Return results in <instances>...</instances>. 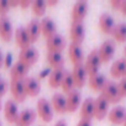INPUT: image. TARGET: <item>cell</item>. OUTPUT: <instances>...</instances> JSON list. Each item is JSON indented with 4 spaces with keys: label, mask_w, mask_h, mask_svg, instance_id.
<instances>
[{
    "label": "cell",
    "mask_w": 126,
    "mask_h": 126,
    "mask_svg": "<svg viewBox=\"0 0 126 126\" xmlns=\"http://www.w3.org/2000/svg\"><path fill=\"white\" fill-rule=\"evenodd\" d=\"M51 105H52L53 111H56L58 114L67 112V100H66V96L61 93H54L52 95Z\"/></svg>",
    "instance_id": "obj_18"
},
{
    "label": "cell",
    "mask_w": 126,
    "mask_h": 126,
    "mask_svg": "<svg viewBox=\"0 0 126 126\" xmlns=\"http://www.w3.org/2000/svg\"><path fill=\"white\" fill-rule=\"evenodd\" d=\"M67 71H64V68H61V69H52L49 76H48V84L51 88H58L62 85L63 78H64Z\"/></svg>",
    "instance_id": "obj_27"
},
{
    "label": "cell",
    "mask_w": 126,
    "mask_h": 126,
    "mask_svg": "<svg viewBox=\"0 0 126 126\" xmlns=\"http://www.w3.org/2000/svg\"><path fill=\"white\" fill-rule=\"evenodd\" d=\"M120 11L126 16V0H122V4H121V8H120Z\"/></svg>",
    "instance_id": "obj_40"
},
{
    "label": "cell",
    "mask_w": 126,
    "mask_h": 126,
    "mask_svg": "<svg viewBox=\"0 0 126 126\" xmlns=\"http://www.w3.org/2000/svg\"><path fill=\"white\" fill-rule=\"evenodd\" d=\"M109 114V103L99 95L94 99V117L98 120H103Z\"/></svg>",
    "instance_id": "obj_10"
},
{
    "label": "cell",
    "mask_w": 126,
    "mask_h": 126,
    "mask_svg": "<svg viewBox=\"0 0 126 126\" xmlns=\"http://www.w3.org/2000/svg\"><path fill=\"white\" fill-rule=\"evenodd\" d=\"M31 5H32V0H20V6L22 9L30 8Z\"/></svg>",
    "instance_id": "obj_37"
},
{
    "label": "cell",
    "mask_w": 126,
    "mask_h": 126,
    "mask_svg": "<svg viewBox=\"0 0 126 126\" xmlns=\"http://www.w3.org/2000/svg\"><path fill=\"white\" fill-rule=\"evenodd\" d=\"M69 35H71L72 43L82 45L84 38H85V26H84V24L83 22H72Z\"/></svg>",
    "instance_id": "obj_8"
},
{
    "label": "cell",
    "mask_w": 126,
    "mask_h": 126,
    "mask_svg": "<svg viewBox=\"0 0 126 126\" xmlns=\"http://www.w3.org/2000/svg\"><path fill=\"white\" fill-rule=\"evenodd\" d=\"M4 61H5V67H10V64H11V62H13V54L11 53H8L6 54V57L4 58Z\"/></svg>",
    "instance_id": "obj_38"
},
{
    "label": "cell",
    "mask_w": 126,
    "mask_h": 126,
    "mask_svg": "<svg viewBox=\"0 0 126 126\" xmlns=\"http://www.w3.org/2000/svg\"><path fill=\"white\" fill-rule=\"evenodd\" d=\"M36 111L32 109H25L19 112V116L16 119V125L17 126H31L35 120H36Z\"/></svg>",
    "instance_id": "obj_15"
},
{
    "label": "cell",
    "mask_w": 126,
    "mask_h": 126,
    "mask_svg": "<svg viewBox=\"0 0 126 126\" xmlns=\"http://www.w3.org/2000/svg\"><path fill=\"white\" fill-rule=\"evenodd\" d=\"M36 114L45 122H49L53 119V109L51 103L46 98H40L36 104Z\"/></svg>",
    "instance_id": "obj_3"
},
{
    "label": "cell",
    "mask_w": 126,
    "mask_h": 126,
    "mask_svg": "<svg viewBox=\"0 0 126 126\" xmlns=\"http://www.w3.org/2000/svg\"><path fill=\"white\" fill-rule=\"evenodd\" d=\"M0 126H1V122H0Z\"/></svg>",
    "instance_id": "obj_49"
},
{
    "label": "cell",
    "mask_w": 126,
    "mask_h": 126,
    "mask_svg": "<svg viewBox=\"0 0 126 126\" xmlns=\"http://www.w3.org/2000/svg\"><path fill=\"white\" fill-rule=\"evenodd\" d=\"M37 59H38V52L33 46H30L27 48L21 49V52L19 54V61L22 62L24 64H26L29 68L35 64L37 62Z\"/></svg>",
    "instance_id": "obj_7"
},
{
    "label": "cell",
    "mask_w": 126,
    "mask_h": 126,
    "mask_svg": "<svg viewBox=\"0 0 126 126\" xmlns=\"http://www.w3.org/2000/svg\"><path fill=\"white\" fill-rule=\"evenodd\" d=\"M124 126H126V119H125V121H124V124H122Z\"/></svg>",
    "instance_id": "obj_47"
},
{
    "label": "cell",
    "mask_w": 126,
    "mask_h": 126,
    "mask_svg": "<svg viewBox=\"0 0 126 126\" xmlns=\"http://www.w3.org/2000/svg\"><path fill=\"white\" fill-rule=\"evenodd\" d=\"M0 79H1V78H0Z\"/></svg>",
    "instance_id": "obj_51"
},
{
    "label": "cell",
    "mask_w": 126,
    "mask_h": 126,
    "mask_svg": "<svg viewBox=\"0 0 126 126\" xmlns=\"http://www.w3.org/2000/svg\"><path fill=\"white\" fill-rule=\"evenodd\" d=\"M66 38L63 37L61 33H54L53 36L48 37L46 40V47L47 51L51 52H61L66 48Z\"/></svg>",
    "instance_id": "obj_4"
},
{
    "label": "cell",
    "mask_w": 126,
    "mask_h": 126,
    "mask_svg": "<svg viewBox=\"0 0 126 126\" xmlns=\"http://www.w3.org/2000/svg\"><path fill=\"white\" fill-rule=\"evenodd\" d=\"M8 90V83L4 79H0V98L4 96Z\"/></svg>",
    "instance_id": "obj_35"
},
{
    "label": "cell",
    "mask_w": 126,
    "mask_h": 126,
    "mask_svg": "<svg viewBox=\"0 0 126 126\" xmlns=\"http://www.w3.org/2000/svg\"><path fill=\"white\" fill-rule=\"evenodd\" d=\"M0 110H1V100H0Z\"/></svg>",
    "instance_id": "obj_48"
},
{
    "label": "cell",
    "mask_w": 126,
    "mask_h": 126,
    "mask_svg": "<svg viewBox=\"0 0 126 126\" xmlns=\"http://www.w3.org/2000/svg\"><path fill=\"white\" fill-rule=\"evenodd\" d=\"M46 61L53 69H61L64 68V57L61 52H51L47 51L46 53Z\"/></svg>",
    "instance_id": "obj_17"
},
{
    "label": "cell",
    "mask_w": 126,
    "mask_h": 126,
    "mask_svg": "<svg viewBox=\"0 0 126 126\" xmlns=\"http://www.w3.org/2000/svg\"><path fill=\"white\" fill-rule=\"evenodd\" d=\"M26 29V32L29 35V38H30V42L33 43L37 41V38L40 37V33H41V27H40V21L36 20V19H32L29 21V24L25 26Z\"/></svg>",
    "instance_id": "obj_24"
},
{
    "label": "cell",
    "mask_w": 126,
    "mask_h": 126,
    "mask_svg": "<svg viewBox=\"0 0 126 126\" xmlns=\"http://www.w3.org/2000/svg\"><path fill=\"white\" fill-rule=\"evenodd\" d=\"M40 27H41L42 35H43L46 38L53 36L54 33H57V32H56V30H57L56 22H54L53 19H51V17H45V19H42V20L40 21Z\"/></svg>",
    "instance_id": "obj_23"
},
{
    "label": "cell",
    "mask_w": 126,
    "mask_h": 126,
    "mask_svg": "<svg viewBox=\"0 0 126 126\" xmlns=\"http://www.w3.org/2000/svg\"><path fill=\"white\" fill-rule=\"evenodd\" d=\"M27 72H29V67L26 64H24L22 62L17 61L15 64L10 68V77L11 80H17V79H25L27 77Z\"/></svg>",
    "instance_id": "obj_20"
},
{
    "label": "cell",
    "mask_w": 126,
    "mask_h": 126,
    "mask_svg": "<svg viewBox=\"0 0 126 126\" xmlns=\"http://www.w3.org/2000/svg\"><path fill=\"white\" fill-rule=\"evenodd\" d=\"M121 4H122V0H111V1H110L111 8H112V9H115V10H120Z\"/></svg>",
    "instance_id": "obj_36"
},
{
    "label": "cell",
    "mask_w": 126,
    "mask_h": 126,
    "mask_svg": "<svg viewBox=\"0 0 126 126\" xmlns=\"http://www.w3.org/2000/svg\"><path fill=\"white\" fill-rule=\"evenodd\" d=\"M111 35L117 42H126V22H120L115 25Z\"/></svg>",
    "instance_id": "obj_30"
},
{
    "label": "cell",
    "mask_w": 126,
    "mask_h": 126,
    "mask_svg": "<svg viewBox=\"0 0 126 126\" xmlns=\"http://www.w3.org/2000/svg\"><path fill=\"white\" fill-rule=\"evenodd\" d=\"M10 90L13 94V98L16 103H24L27 94L25 90V84L24 79H17V80H11L10 82Z\"/></svg>",
    "instance_id": "obj_5"
},
{
    "label": "cell",
    "mask_w": 126,
    "mask_h": 126,
    "mask_svg": "<svg viewBox=\"0 0 126 126\" xmlns=\"http://www.w3.org/2000/svg\"><path fill=\"white\" fill-rule=\"evenodd\" d=\"M68 57L71 59V62L73 64H79V63H83L84 59V53L80 45H76V43H71L69 48H68Z\"/></svg>",
    "instance_id": "obj_22"
},
{
    "label": "cell",
    "mask_w": 126,
    "mask_h": 126,
    "mask_svg": "<svg viewBox=\"0 0 126 126\" xmlns=\"http://www.w3.org/2000/svg\"><path fill=\"white\" fill-rule=\"evenodd\" d=\"M124 54H125V59H126V46H125V48H124Z\"/></svg>",
    "instance_id": "obj_46"
},
{
    "label": "cell",
    "mask_w": 126,
    "mask_h": 126,
    "mask_svg": "<svg viewBox=\"0 0 126 126\" xmlns=\"http://www.w3.org/2000/svg\"><path fill=\"white\" fill-rule=\"evenodd\" d=\"M46 8H47V4H46L45 0H33L32 5H31L32 13L36 16H42L46 11Z\"/></svg>",
    "instance_id": "obj_32"
},
{
    "label": "cell",
    "mask_w": 126,
    "mask_h": 126,
    "mask_svg": "<svg viewBox=\"0 0 126 126\" xmlns=\"http://www.w3.org/2000/svg\"><path fill=\"white\" fill-rule=\"evenodd\" d=\"M4 64V56H3V52L1 49H0V68H1V66Z\"/></svg>",
    "instance_id": "obj_43"
},
{
    "label": "cell",
    "mask_w": 126,
    "mask_h": 126,
    "mask_svg": "<svg viewBox=\"0 0 126 126\" xmlns=\"http://www.w3.org/2000/svg\"><path fill=\"white\" fill-rule=\"evenodd\" d=\"M101 96L109 103V104H115L119 103L122 98L119 93V88H117V83L108 80L104 85V88L101 89Z\"/></svg>",
    "instance_id": "obj_1"
},
{
    "label": "cell",
    "mask_w": 126,
    "mask_h": 126,
    "mask_svg": "<svg viewBox=\"0 0 126 126\" xmlns=\"http://www.w3.org/2000/svg\"><path fill=\"white\" fill-rule=\"evenodd\" d=\"M49 73H51V72H49V69H45V71H43V72H42V73L40 74V78H42V77H45L46 74H48V76H49Z\"/></svg>",
    "instance_id": "obj_45"
},
{
    "label": "cell",
    "mask_w": 126,
    "mask_h": 126,
    "mask_svg": "<svg viewBox=\"0 0 126 126\" xmlns=\"http://www.w3.org/2000/svg\"><path fill=\"white\" fill-rule=\"evenodd\" d=\"M77 126H92V120L80 119V120H79V122L77 124Z\"/></svg>",
    "instance_id": "obj_39"
},
{
    "label": "cell",
    "mask_w": 126,
    "mask_h": 126,
    "mask_svg": "<svg viewBox=\"0 0 126 126\" xmlns=\"http://www.w3.org/2000/svg\"><path fill=\"white\" fill-rule=\"evenodd\" d=\"M14 35V29L10 19L8 16H0V37L3 41L8 42Z\"/></svg>",
    "instance_id": "obj_11"
},
{
    "label": "cell",
    "mask_w": 126,
    "mask_h": 126,
    "mask_svg": "<svg viewBox=\"0 0 126 126\" xmlns=\"http://www.w3.org/2000/svg\"><path fill=\"white\" fill-rule=\"evenodd\" d=\"M62 89L64 93H69L74 89V80H73V77H72V73L71 72H66L64 74V78H63V82H62Z\"/></svg>",
    "instance_id": "obj_31"
},
{
    "label": "cell",
    "mask_w": 126,
    "mask_h": 126,
    "mask_svg": "<svg viewBox=\"0 0 126 126\" xmlns=\"http://www.w3.org/2000/svg\"><path fill=\"white\" fill-rule=\"evenodd\" d=\"M80 116L85 120H92L94 117V98H87L80 108Z\"/></svg>",
    "instance_id": "obj_28"
},
{
    "label": "cell",
    "mask_w": 126,
    "mask_h": 126,
    "mask_svg": "<svg viewBox=\"0 0 126 126\" xmlns=\"http://www.w3.org/2000/svg\"><path fill=\"white\" fill-rule=\"evenodd\" d=\"M9 10H10L9 0H0V16H6Z\"/></svg>",
    "instance_id": "obj_33"
},
{
    "label": "cell",
    "mask_w": 126,
    "mask_h": 126,
    "mask_svg": "<svg viewBox=\"0 0 126 126\" xmlns=\"http://www.w3.org/2000/svg\"><path fill=\"white\" fill-rule=\"evenodd\" d=\"M73 80H74V85L77 88H82L85 84L87 80V72L84 68V63H79V64H74L73 71L71 72Z\"/></svg>",
    "instance_id": "obj_13"
},
{
    "label": "cell",
    "mask_w": 126,
    "mask_h": 126,
    "mask_svg": "<svg viewBox=\"0 0 126 126\" xmlns=\"http://www.w3.org/2000/svg\"><path fill=\"white\" fill-rule=\"evenodd\" d=\"M54 126H67V122H66V120L61 119V120H58V121L56 122V125H54Z\"/></svg>",
    "instance_id": "obj_42"
},
{
    "label": "cell",
    "mask_w": 126,
    "mask_h": 126,
    "mask_svg": "<svg viewBox=\"0 0 126 126\" xmlns=\"http://www.w3.org/2000/svg\"><path fill=\"white\" fill-rule=\"evenodd\" d=\"M88 1L85 0H78L72 9V22H83L84 17L88 14Z\"/></svg>",
    "instance_id": "obj_6"
},
{
    "label": "cell",
    "mask_w": 126,
    "mask_h": 126,
    "mask_svg": "<svg viewBox=\"0 0 126 126\" xmlns=\"http://www.w3.org/2000/svg\"><path fill=\"white\" fill-rule=\"evenodd\" d=\"M115 27V21L109 13H103L99 17V29L103 33L111 35Z\"/></svg>",
    "instance_id": "obj_16"
},
{
    "label": "cell",
    "mask_w": 126,
    "mask_h": 126,
    "mask_svg": "<svg viewBox=\"0 0 126 126\" xmlns=\"http://www.w3.org/2000/svg\"><path fill=\"white\" fill-rule=\"evenodd\" d=\"M98 53H99V57H100L101 63L103 62L104 63L109 62L114 57V54H115V45H114V42L110 41V40L104 41L100 45V47L98 49Z\"/></svg>",
    "instance_id": "obj_9"
},
{
    "label": "cell",
    "mask_w": 126,
    "mask_h": 126,
    "mask_svg": "<svg viewBox=\"0 0 126 126\" xmlns=\"http://www.w3.org/2000/svg\"><path fill=\"white\" fill-rule=\"evenodd\" d=\"M106 82L108 80H106L105 76L100 74V73H98V74H95L93 77H89V87L93 90H95V92H99V90L101 92V89L104 88Z\"/></svg>",
    "instance_id": "obj_29"
},
{
    "label": "cell",
    "mask_w": 126,
    "mask_h": 126,
    "mask_svg": "<svg viewBox=\"0 0 126 126\" xmlns=\"http://www.w3.org/2000/svg\"><path fill=\"white\" fill-rule=\"evenodd\" d=\"M83 63H84V68H85L87 76L93 77V76L98 74V73H99L100 64H101V61H100L98 49H93V51L88 54L85 62H83Z\"/></svg>",
    "instance_id": "obj_2"
},
{
    "label": "cell",
    "mask_w": 126,
    "mask_h": 126,
    "mask_svg": "<svg viewBox=\"0 0 126 126\" xmlns=\"http://www.w3.org/2000/svg\"><path fill=\"white\" fill-rule=\"evenodd\" d=\"M109 121L114 125H121L124 124L125 119H126V109L124 106H115L112 108L109 114Z\"/></svg>",
    "instance_id": "obj_19"
},
{
    "label": "cell",
    "mask_w": 126,
    "mask_h": 126,
    "mask_svg": "<svg viewBox=\"0 0 126 126\" xmlns=\"http://www.w3.org/2000/svg\"><path fill=\"white\" fill-rule=\"evenodd\" d=\"M125 78H126V76H125Z\"/></svg>",
    "instance_id": "obj_50"
},
{
    "label": "cell",
    "mask_w": 126,
    "mask_h": 126,
    "mask_svg": "<svg viewBox=\"0 0 126 126\" xmlns=\"http://www.w3.org/2000/svg\"><path fill=\"white\" fill-rule=\"evenodd\" d=\"M15 41H16V45L24 49V48H27L31 46V42H30V38H29V35L26 32V29L24 26H20L15 30Z\"/></svg>",
    "instance_id": "obj_26"
},
{
    "label": "cell",
    "mask_w": 126,
    "mask_h": 126,
    "mask_svg": "<svg viewBox=\"0 0 126 126\" xmlns=\"http://www.w3.org/2000/svg\"><path fill=\"white\" fill-rule=\"evenodd\" d=\"M117 88H119V93H120L121 98H125L126 96V78H122L117 83Z\"/></svg>",
    "instance_id": "obj_34"
},
{
    "label": "cell",
    "mask_w": 126,
    "mask_h": 126,
    "mask_svg": "<svg viewBox=\"0 0 126 126\" xmlns=\"http://www.w3.org/2000/svg\"><path fill=\"white\" fill-rule=\"evenodd\" d=\"M4 116L8 122L15 124L16 119L19 116V109H17V103L13 99L8 100L4 105Z\"/></svg>",
    "instance_id": "obj_12"
},
{
    "label": "cell",
    "mask_w": 126,
    "mask_h": 126,
    "mask_svg": "<svg viewBox=\"0 0 126 126\" xmlns=\"http://www.w3.org/2000/svg\"><path fill=\"white\" fill-rule=\"evenodd\" d=\"M24 84H25V90L26 94L30 96H37L40 94L41 90V84L38 82L37 78L35 77H26L24 79Z\"/></svg>",
    "instance_id": "obj_21"
},
{
    "label": "cell",
    "mask_w": 126,
    "mask_h": 126,
    "mask_svg": "<svg viewBox=\"0 0 126 126\" xmlns=\"http://www.w3.org/2000/svg\"><path fill=\"white\" fill-rule=\"evenodd\" d=\"M110 74L112 78H125V76H126V59L121 58V59L115 61L111 64Z\"/></svg>",
    "instance_id": "obj_25"
},
{
    "label": "cell",
    "mask_w": 126,
    "mask_h": 126,
    "mask_svg": "<svg viewBox=\"0 0 126 126\" xmlns=\"http://www.w3.org/2000/svg\"><path fill=\"white\" fill-rule=\"evenodd\" d=\"M9 5H10V8L17 6V5H20V0H9Z\"/></svg>",
    "instance_id": "obj_41"
},
{
    "label": "cell",
    "mask_w": 126,
    "mask_h": 126,
    "mask_svg": "<svg viewBox=\"0 0 126 126\" xmlns=\"http://www.w3.org/2000/svg\"><path fill=\"white\" fill-rule=\"evenodd\" d=\"M46 4L47 5H56V4H58V1L57 0H48V1H46Z\"/></svg>",
    "instance_id": "obj_44"
},
{
    "label": "cell",
    "mask_w": 126,
    "mask_h": 126,
    "mask_svg": "<svg viewBox=\"0 0 126 126\" xmlns=\"http://www.w3.org/2000/svg\"><path fill=\"white\" fill-rule=\"evenodd\" d=\"M66 100H67V111L74 112L82 103V94L78 89H73L72 92H69L67 94Z\"/></svg>",
    "instance_id": "obj_14"
}]
</instances>
